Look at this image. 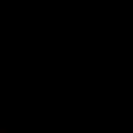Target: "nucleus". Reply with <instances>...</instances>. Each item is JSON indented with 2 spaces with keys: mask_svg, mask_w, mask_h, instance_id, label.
Segmentation results:
<instances>
[]
</instances>
